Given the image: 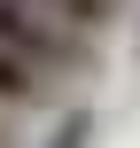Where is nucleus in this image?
<instances>
[{
    "label": "nucleus",
    "mask_w": 140,
    "mask_h": 148,
    "mask_svg": "<svg viewBox=\"0 0 140 148\" xmlns=\"http://www.w3.org/2000/svg\"><path fill=\"white\" fill-rule=\"evenodd\" d=\"M0 47L16 62H31L39 78H78L94 70V39H78L70 23H55L39 0H0Z\"/></svg>",
    "instance_id": "1"
},
{
    "label": "nucleus",
    "mask_w": 140,
    "mask_h": 148,
    "mask_svg": "<svg viewBox=\"0 0 140 148\" xmlns=\"http://www.w3.org/2000/svg\"><path fill=\"white\" fill-rule=\"evenodd\" d=\"M39 101H55V78H39L31 62H16V55L0 47V117H23V109H39Z\"/></svg>",
    "instance_id": "2"
},
{
    "label": "nucleus",
    "mask_w": 140,
    "mask_h": 148,
    "mask_svg": "<svg viewBox=\"0 0 140 148\" xmlns=\"http://www.w3.org/2000/svg\"><path fill=\"white\" fill-rule=\"evenodd\" d=\"M39 148H94V109H62L55 133H47Z\"/></svg>",
    "instance_id": "3"
},
{
    "label": "nucleus",
    "mask_w": 140,
    "mask_h": 148,
    "mask_svg": "<svg viewBox=\"0 0 140 148\" xmlns=\"http://www.w3.org/2000/svg\"><path fill=\"white\" fill-rule=\"evenodd\" d=\"M0 148H16V117H0Z\"/></svg>",
    "instance_id": "4"
}]
</instances>
